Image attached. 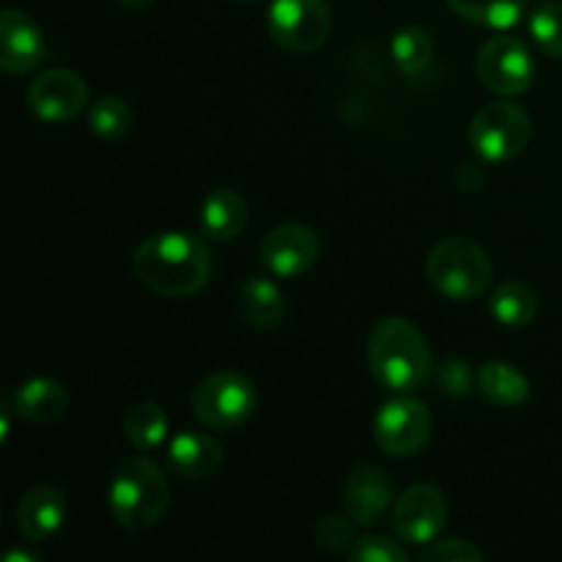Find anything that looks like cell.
<instances>
[{"instance_id": "cell-22", "label": "cell", "mask_w": 562, "mask_h": 562, "mask_svg": "<svg viewBox=\"0 0 562 562\" xmlns=\"http://www.w3.org/2000/svg\"><path fill=\"white\" fill-rule=\"evenodd\" d=\"M170 420L168 412L162 409L154 401H137L126 409L124 415V437L132 448H137L140 453H148V450H157L159 445L168 439Z\"/></svg>"}, {"instance_id": "cell-30", "label": "cell", "mask_w": 562, "mask_h": 562, "mask_svg": "<svg viewBox=\"0 0 562 562\" xmlns=\"http://www.w3.org/2000/svg\"><path fill=\"white\" fill-rule=\"evenodd\" d=\"M437 382H439V387H442L445 395H450V398H461V395H467L472 390L470 366H467L464 360H456V357H450V360H445L442 366H439Z\"/></svg>"}, {"instance_id": "cell-9", "label": "cell", "mask_w": 562, "mask_h": 562, "mask_svg": "<svg viewBox=\"0 0 562 562\" xmlns=\"http://www.w3.org/2000/svg\"><path fill=\"white\" fill-rule=\"evenodd\" d=\"M477 80L494 97L514 99L530 91L536 80V60L521 38L516 36H492L481 49L475 60Z\"/></svg>"}, {"instance_id": "cell-3", "label": "cell", "mask_w": 562, "mask_h": 562, "mask_svg": "<svg viewBox=\"0 0 562 562\" xmlns=\"http://www.w3.org/2000/svg\"><path fill=\"white\" fill-rule=\"evenodd\" d=\"M170 505V483L162 467L148 456H132L113 472L108 486V508L124 530H148Z\"/></svg>"}, {"instance_id": "cell-28", "label": "cell", "mask_w": 562, "mask_h": 562, "mask_svg": "<svg viewBox=\"0 0 562 562\" xmlns=\"http://www.w3.org/2000/svg\"><path fill=\"white\" fill-rule=\"evenodd\" d=\"M351 562H409V552L398 541L384 536H366L349 549Z\"/></svg>"}, {"instance_id": "cell-15", "label": "cell", "mask_w": 562, "mask_h": 562, "mask_svg": "<svg viewBox=\"0 0 562 562\" xmlns=\"http://www.w3.org/2000/svg\"><path fill=\"white\" fill-rule=\"evenodd\" d=\"M66 519H69V499L58 486H49V483L27 488L16 503V532L31 543L58 536Z\"/></svg>"}, {"instance_id": "cell-5", "label": "cell", "mask_w": 562, "mask_h": 562, "mask_svg": "<svg viewBox=\"0 0 562 562\" xmlns=\"http://www.w3.org/2000/svg\"><path fill=\"white\" fill-rule=\"evenodd\" d=\"M258 406V390L245 373L217 371L195 384L190 409L212 431H231L252 417Z\"/></svg>"}, {"instance_id": "cell-7", "label": "cell", "mask_w": 562, "mask_h": 562, "mask_svg": "<svg viewBox=\"0 0 562 562\" xmlns=\"http://www.w3.org/2000/svg\"><path fill=\"white\" fill-rule=\"evenodd\" d=\"M431 409L409 393H398L373 417V442L393 459H412L431 437Z\"/></svg>"}, {"instance_id": "cell-17", "label": "cell", "mask_w": 562, "mask_h": 562, "mask_svg": "<svg viewBox=\"0 0 562 562\" xmlns=\"http://www.w3.org/2000/svg\"><path fill=\"white\" fill-rule=\"evenodd\" d=\"M11 409L31 426H53L69 412V393L58 379L33 376L11 395Z\"/></svg>"}, {"instance_id": "cell-8", "label": "cell", "mask_w": 562, "mask_h": 562, "mask_svg": "<svg viewBox=\"0 0 562 562\" xmlns=\"http://www.w3.org/2000/svg\"><path fill=\"white\" fill-rule=\"evenodd\" d=\"M267 27L274 44L294 55H311L324 47L333 31V14L324 0H272Z\"/></svg>"}, {"instance_id": "cell-11", "label": "cell", "mask_w": 562, "mask_h": 562, "mask_svg": "<svg viewBox=\"0 0 562 562\" xmlns=\"http://www.w3.org/2000/svg\"><path fill=\"white\" fill-rule=\"evenodd\" d=\"M448 514V497L442 494V488L431 486V483H415L401 497H395L390 521L401 541L412 543V547H426V543L437 541Z\"/></svg>"}, {"instance_id": "cell-6", "label": "cell", "mask_w": 562, "mask_h": 562, "mask_svg": "<svg viewBox=\"0 0 562 562\" xmlns=\"http://www.w3.org/2000/svg\"><path fill=\"white\" fill-rule=\"evenodd\" d=\"M532 137V119L516 102L483 104L470 121V143L475 154L486 162H510L519 157Z\"/></svg>"}, {"instance_id": "cell-16", "label": "cell", "mask_w": 562, "mask_h": 562, "mask_svg": "<svg viewBox=\"0 0 562 562\" xmlns=\"http://www.w3.org/2000/svg\"><path fill=\"white\" fill-rule=\"evenodd\" d=\"M165 461H168L170 472L181 481H209L217 475L223 467V445L203 431H181L176 434L165 450Z\"/></svg>"}, {"instance_id": "cell-21", "label": "cell", "mask_w": 562, "mask_h": 562, "mask_svg": "<svg viewBox=\"0 0 562 562\" xmlns=\"http://www.w3.org/2000/svg\"><path fill=\"white\" fill-rule=\"evenodd\" d=\"M488 311L494 322L508 329L530 327L538 316V294L521 280H505L488 296Z\"/></svg>"}, {"instance_id": "cell-19", "label": "cell", "mask_w": 562, "mask_h": 562, "mask_svg": "<svg viewBox=\"0 0 562 562\" xmlns=\"http://www.w3.org/2000/svg\"><path fill=\"white\" fill-rule=\"evenodd\" d=\"M247 225V201L231 187H217L201 203V231L206 239L234 241Z\"/></svg>"}, {"instance_id": "cell-31", "label": "cell", "mask_w": 562, "mask_h": 562, "mask_svg": "<svg viewBox=\"0 0 562 562\" xmlns=\"http://www.w3.org/2000/svg\"><path fill=\"white\" fill-rule=\"evenodd\" d=\"M42 558L33 552H25V549H11V552H5L3 562H38Z\"/></svg>"}, {"instance_id": "cell-27", "label": "cell", "mask_w": 562, "mask_h": 562, "mask_svg": "<svg viewBox=\"0 0 562 562\" xmlns=\"http://www.w3.org/2000/svg\"><path fill=\"white\" fill-rule=\"evenodd\" d=\"M355 521L349 516H335L327 514L316 521L313 527V536H316L318 547L327 549V552H349L355 547Z\"/></svg>"}, {"instance_id": "cell-33", "label": "cell", "mask_w": 562, "mask_h": 562, "mask_svg": "<svg viewBox=\"0 0 562 562\" xmlns=\"http://www.w3.org/2000/svg\"><path fill=\"white\" fill-rule=\"evenodd\" d=\"M115 3L124 5V9H130V11H143V9H148L154 0H115Z\"/></svg>"}, {"instance_id": "cell-10", "label": "cell", "mask_w": 562, "mask_h": 562, "mask_svg": "<svg viewBox=\"0 0 562 562\" xmlns=\"http://www.w3.org/2000/svg\"><path fill=\"white\" fill-rule=\"evenodd\" d=\"M91 104V91L80 71L55 66L36 75L27 86V108L44 124H66Z\"/></svg>"}, {"instance_id": "cell-32", "label": "cell", "mask_w": 562, "mask_h": 562, "mask_svg": "<svg viewBox=\"0 0 562 562\" xmlns=\"http://www.w3.org/2000/svg\"><path fill=\"white\" fill-rule=\"evenodd\" d=\"M11 404L9 406H3V409H0V439H3L5 442V437H9V431H11Z\"/></svg>"}, {"instance_id": "cell-34", "label": "cell", "mask_w": 562, "mask_h": 562, "mask_svg": "<svg viewBox=\"0 0 562 562\" xmlns=\"http://www.w3.org/2000/svg\"><path fill=\"white\" fill-rule=\"evenodd\" d=\"M231 3H258V0H231Z\"/></svg>"}, {"instance_id": "cell-23", "label": "cell", "mask_w": 562, "mask_h": 562, "mask_svg": "<svg viewBox=\"0 0 562 562\" xmlns=\"http://www.w3.org/2000/svg\"><path fill=\"white\" fill-rule=\"evenodd\" d=\"M448 5L461 20L494 27V31H508L519 25L527 11V0H448Z\"/></svg>"}, {"instance_id": "cell-18", "label": "cell", "mask_w": 562, "mask_h": 562, "mask_svg": "<svg viewBox=\"0 0 562 562\" xmlns=\"http://www.w3.org/2000/svg\"><path fill=\"white\" fill-rule=\"evenodd\" d=\"M239 313L247 327L269 333V329H278L283 324L289 302H285V294L274 280L252 274L239 289Z\"/></svg>"}, {"instance_id": "cell-29", "label": "cell", "mask_w": 562, "mask_h": 562, "mask_svg": "<svg viewBox=\"0 0 562 562\" xmlns=\"http://www.w3.org/2000/svg\"><path fill=\"white\" fill-rule=\"evenodd\" d=\"M423 562H483L486 554L464 538H445V541L426 543L420 554Z\"/></svg>"}, {"instance_id": "cell-4", "label": "cell", "mask_w": 562, "mask_h": 562, "mask_svg": "<svg viewBox=\"0 0 562 562\" xmlns=\"http://www.w3.org/2000/svg\"><path fill=\"white\" fill-rule=\"evenodd\" d=\"M426 274L445 300L472 302L492 285L494 263L470 236H448L428 252Z\"/></svg>"}, {"instance_id": "cell-26", "label": "cell", "mask_w": 562, "mask_h": 562, "mask_svg": "<svg viewBox=\"0 0 562 562\" xmlns=\"http://www.w3.org/2000/svg\"><path fill=\"white\" fill-rule=\"evenodd\" d=\"M530 36L532 42L547 53L549 58L562 60V3L547 0L530 14Z\"/></svg>"}, {"instance_id": "cell-2", "label": "cell", "mask_w": 562, "mask_h": 562, "mask_svg": "<svg viewBox=\"0 0 562 562\" xmlns=\"http://www.w3.org/2000/svg\"><path fill=\"white\" fill-rule=\"evenodd\" d=\"M368 371L390 393L423 387L434 371V355L426 335L404 316L382 318L368 338Z\"/></svg>"}, {"instance_id": "cell-14", "label": "cell", "mask_w": 562, "mask_h": 562, "mask_svg": "<svg viewBox=\"0 0 562 562\" xmlns=\"http://www.w3.org/2000/svg\"><path fill=\"white\" fill-rule=\"evenodd\" d=\"M44 55L47 42L36 20L14 5L0 11V69L9 75H27L42 66Z\"/></svg>"}, {"instance_id": "cell-24", "label": "cell", "mask_w": 562, "mask_h": 562, "mask_svg": "<svg viewBox=\"0 0 562 562\" xmlns=\"http://www.w3.org/2000/svg\"><path fill=\"white\" fill-rule=\"evenodd\" d=\"M390 55L401 75L423 77L434 64V38L423 25H406L390 42Z\"/></svg>"}, {"instance_id": "cell-13", "label": "cell", "mask_w": 562, "mask_h": 562, "mask_svg": "<svg viewBox=\"0 0 562 562\" xmlns=\"http://www.w3.org/2000/svg\"><path fill=\"white\" fill-rule=\"evenodd\" d=\"M395 488L387 472L376 464H360L344 483V514L357 527H371L393 510Z\"/></svg>"}, {"instance_id": "cell-20", "label": "cell", "mask_w": 562, "mask_h": 562, "mask_svg": "<svg viewBox=\"0 0 562 562\" xmlns=\"http://www.w3.org/2000/svg\"><path fill=\"white\" fill-rule=\"evenodd\" d=\"M477 390L483 393V398L503 409H516L530 401V379L519 368L503 360L486 362L477 371Z\"/></svg>"}, {"instance_id": "cell-12", "label": "cell", "mask_w": 562, "mask_h": 562, "mask_svg": "<svg viewBox=\"0 0 562 562\" xmlns=\"http://www.w3.org/2000/svg\"><path fill=\"white\" fill-rule=\"evenodd\" d=\"M318 256H322V241L311 225H278L261 239V263L274 278H300L316 267Z\"/></svg>"}, {"instance_id": "cell-25", "label": "cell", "mask_w": 562, "mask_h": 562, "mask_svg": "<svg viewBox=\"0 0 562 562\" xmlns=\"http://www.w3.org/2000/svg\"><path fill=\"white\" fill-rule=\"evenodd\" d=\"M135 124V113L121 97H102L88 104V130L102 140H119Z\"/></svg>"}, {"instance_id": "cell-1", "label": "cell", "mask_w": 562, "mask_h": 562, "mask_svg": "<svg viewBox=\"0 0 562 562\" xmlns=\"http://www.w3.org/2000/svg\"><path fill=\"white\" fill-rule=\"evenodd\" d=\"M132 272L154 294L187 300L206 289L214 272V256L206 241L190 231H159L137 245Z\"/></svg>"}]
</instances>
